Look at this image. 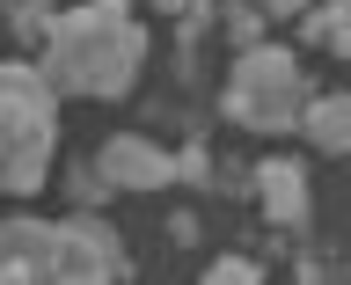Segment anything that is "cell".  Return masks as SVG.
Here are the masks:
<instances>
[{"mask_svg": "<svg viewBox=\"0 0 351 285\" xmlns=\"http://www.w3.org/2000/svg\"><path fill=\"white\" fill-rule=\"evenodd\" d=\"M44 81L59 95H95V103H117L139 88V66H147V29L132 15V0H81L66 15L44 22Z\"/></svg>", "mask_w": 351, "mask_h": 285, "instance_id": "6da1fadb", "label": "cell"}, {"mask_svg": "<svg viewBox=\"0 0 351 285\" xmlns=\"http://www.w3.org/2000/svg\"><path fill=\"white\" fill-rule=\"evenodd\" d=\"M0 278L8 285H117L132 278V256L95 212H73V219L15 212L0 219Z\"/></svg>", "mask_w": 351, "mask_h": 285, "instance_id": "7a4b0ae2", "label": "cell"}, {"mask_svg": "<svg viewBox=\"0 0 351 285\" xmlns=\"http://www.w3.org/2000/svg\"><path fill=\"white\" fill-rule=\"evenodd\" d=\"M59 153V88L44 66L8 59L0 66V197H37Z\"/></svg>", "mask_w": 351, "mask_h": 285, "instance_id": "3957f363", "label": "cell"}, {"mask_svg": "<svg viewBox=\"0 0 351 285\" xmlns=\"http://www.w3.org/2000/svg\"><path fill=\"white\" fill-rule=\"evenodd\" d=\"M315 88H307L300 59L278 44H241L234 73H227V117L241 132H300Z\"/></svg>", "mask_w": 351, "mask_h": 285, "instance_id": "277c9868", "label": "cell"}, {"mask_svg": "<svg viewBox=\"0 0 351 285\" xmlns=\"http://www.w3.org/2000/svg\"><path fill=\"white\" fill-rule=\"evenodd\" d=\"M95 169L110 175V190H161V183H176V153H161L154 139H139V132H117V139L95 153Z\"/></svg>", "mask_w": 351, "mask_h": 285, "instance_id": "5b68a950", "label": "cell"}, {"mask_svg": "<svg viewBox=\"0 0 351 285\" xmlns=\"http://www.w3.org/2000/svg\"><path fill=\"white\" fill-rule=\"evenodd\" d=\"M256 197H263V212H271V227H285V234L307 227V169L300 161H263L256 169Z\"/></svg>", "mask_w": 351, "mask_h": 285, "instance_id": "8992f818", "label": "cell"}, {"mask_svg": "<svg viewBox=\"0 0 351 285\" xmlns=\"http://www.w3.org/2000/svg\"><path fill=\"white\" fill-rule=\"evenodd\" d=\"M300 132L322 153H351V95H315L307 117H300Z\"/></svg>", "mask_w": 351, "mask_h": 285, "instance_id": "52a82bcc", "label": "cell"}, {"mask_svg": "<svg viewBox=\"0 0 351 285\" xmlns=\"http://www.w3.org/2000/svg\"><path fill=\"white\" fill-rule=\"evenodd\" d=\"M66 197H73V212H95V205L110 197V175L88 161V169H73V175H66Z\"/></svg>", "mask_w": 351, "mask_h": 285, "instance_id": "ba28073f", "label": "cell"}, {"mask_svg": "<svg viewBox=\"0 0 351 285\" xmlns=\"http://www.w3.org/2000/svg\"><path fill=\"white\" fill-rule=\"evenodd\" d=\"M344 22H351V0H337V8H315V0H307V15H300V29H307V37H337V29H344Z\"/></svg>", "mask_w": 351, "mask_h": 285, "instance_id": "9c48e42d", "label": "cell"}, {"mask_svg": "<svg viewBox=\"0 0 351 285\" xmlns=\"http://www.w3.org/2000/svg\"><path fill=\"white\" fill-rule=\"evenodd\" d=\"M256 278H263L256 256H219V263H213V285H256Z\"/></svg>", "mask_w": 351, "mask_h": 285, "instance_id": "30bf717a", "label": "cell"}, {"mask_svg": "<svg viewBox=\"0 0 351 285\" xmlns=\"http://www.w3.org/2000/svg\"><path fill=\"white\" fill-rule=\"evenodd\" d=\"M205 175H213V153H205V147H183V153H176V183H205Z\"/></svg>", "mask_w": 351, "mask_h": 285, "instance_id": "8fae6325", "label": "cell"}, {"mask_svg": "<svg viewBox=\"0 0 351 285\" xmlns=\"http://www.w3.org/2000/svg\"><path fill=\"white\" fill-rule=\"evenodd\" d=\"M44 22H51V15H44V0H22V8H15V29H22V37L44 44Z\"/></svg>", "mask_w": 351, "mask_h": 285, "instance_id": "7c38bea8", "label": "cell"}, {"mask_svg": "<svg viewBox=\"0 0 351 285\" xmlns=\"http://www.w3.org/2000/svg\"><path fill=\"white\" fill-rule=\"evenodd\" d=\"M234 22V44H256V29H263V8H241V15H227Z\"/></svg>", "mask_w": 351, "mask_h": 285, "instance_id": "4fadbf2b", "label": "cell"}, {"mask_svg": "<svg viewBox=\"0 0 351 285\" xmlns=\"http://www.w3.org/2000/svg\"><path fill=\"white\" fill-rule=\"evenodd\" d=\"M263 15H307V0H256Z\"/></svg>", "mask_w": 351, "mask_h": 285, "instance_id": "5bb4252c", "label": "cell"}, {"mask_svg": "<svg viewBox=\"0 0 351 285\" xmlns=\"http://www.w3.org/2000/svg\"><path fill=\"white\" fill-rule=\"evenodd\" d=\"M329 44H337V51H344V59H351V22H344V29H337V37H329Z\"/></svg>", "mask_w": 351, "mask_h": 285, "instance_id": "9a60e30c", "label": "cell"}]
</instances>
